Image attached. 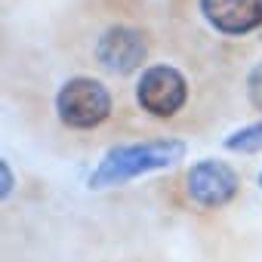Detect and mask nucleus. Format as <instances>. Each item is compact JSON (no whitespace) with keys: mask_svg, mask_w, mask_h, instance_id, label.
Instances as JSON below:
<instances>
[{"mask_svg":"<svg viewBox=\"0 0 262 262\" xmlns=\"http://www.w3.org/2000/svg\"><path fill=\"white\" fill-rule=\"evenodd\" d=\"M182 158H185V142H179V139H151V142L117 145L90 173V182L86 185L93 191L114 188V185H123L129 179H139L145 173L167 170V167H173Z\"/></svg>","mask_w":262,"mask_h":262,"instance_id":"obj_1","label":"nucleus"},{"mask_svg":"<svg viewBox=\"0 0 262 262\" xmlns=\"http://www.w3.org/2000/svg\"><path fill=\"white\" fill-rule=\"evenodd\" d=\"M59 120L71 129H93L111 114V93L93 77H71L56 93Z\"/></svg>","mask_w":262,"mask_h":262,"instance_id":"obj_2","label":"nucleus"},{"mask_svg":"<svg viewBox=\"0 0 262 262\" xmlns=\"http://www.w3.org/2000/svg\"><path fill=\"white\" fill-rule=\"evenodd\" d=\"M136 99H139L142 111H148L155 117H173L188 102V80L173 65H151L142 71V77L136 83Z\"/></svg>","mask_w":262,"mask_h":262,"instance_id":"obj_3","label":"nucleus"},{"mask_svg":"<svg viewBox=\"0 0 262 262\" xmlns=\"http://www.w3.org/2000/svg\"><path fill=\"white\" fill-rule=\"evenodd\" d=\"M237 173L222 161H198L185 176V191L198 207L216 210L237 194Z\"/></svg>","mask_w":262,"mask_h":262,"instance_id":"obj_4","label":"nucleus"},{"mask_svg":"<svg viewBox=\"0 0 262 262\" xmlns=\"http://www.w3.org/2000/svg\"><path fill=\"white\" fill-rule=\"evenodd\" d=\"M145 56H148L145 34L129 25H114L96 40V59L111 74H129L142 68Z\"/></svg>","mask_w":262,"mask_h":262,"instance_id":"obj_5","label":"nucleus"},{"mask_svg":"<svg viewBox=\"0 0 262 262\" xmlns=\"http://www.w3.org/2000/svg\"><path fill=\"white\" fill-rule=\"evenodd\" d=\"M204 19L222 34H250L262 25V0H201Z\"/></svg>","mask_w":262,"mask_h":262,"instance_id":"obj_6","label":"nucleus"},{"mask_svg":"<svg viewBox=\"0 0 262 262\" xmlns=\"http://www.w3.org/2000/svg\"><path fill=\"white\" fill-rule=\"evenodd\" d=\"M225 148H228V151H241V155H256V151H262V120L234 129V133L225 139Z\"/></svg>","mask_w":262,"mask_h":262,"instance_id":"obj_7","label":"nucleus"},{"mask_svg":"<svg viewBox=\"0 0 262 262\" xmlns=\"http://www.w3.org/2000/svg\"><path fill=\"white\" fill-rule=\"evenodd\" d=\"M247 96H250V105L262 111V62L253 65V71L247 74Z\"/></svg>","mask_w":262,"mask_h":262,"instance_id":"obj_8","label":"nucleus"},{"mask_svg":"<svg viewBox=\"0 0 262 262\" xmlns=\"http://www.w3.org/2000/svg\"><path fill=\"white\" fill-rule=\"evenodd\" d=\"M0 182H4V185H0V194L10 198L13 194V170H10L7 161H0Z\"/></svg>","mask_w":262,"mask_h":262,"instance_id":"obj_9","label":"nucleus"},{"mask_svg":"<svg viewBox=\"0 0 262 262\" xmlns=\"http://www.w3.org/2000/svg\"><path fill=\"white\" fill-rule=\"evenodd\" d=\"M259 185H262V176H259Z\"/></svg>","mask_w":262,"mask_h":262,"instance_id":"obj_10","label":"nucleus"}]
</instances>
